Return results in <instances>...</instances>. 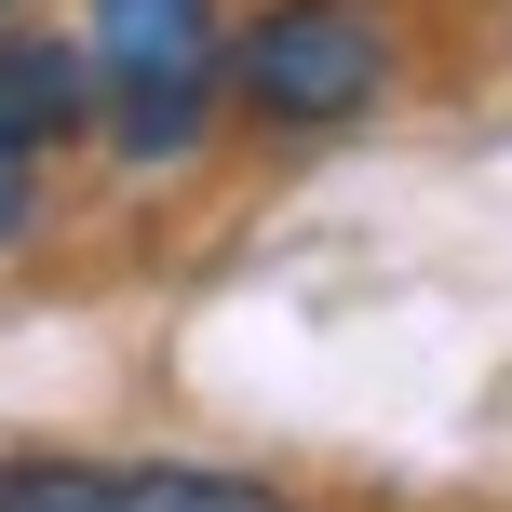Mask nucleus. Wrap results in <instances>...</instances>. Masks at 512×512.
<instances>
[{
  "label": "nucleus",
  "instance_id": "obj_3",
  "mask_svg": "<svg viewBox=\"0 0 512 512\" xmlns=\"http://www.w3.org/2000/svg\"><path fill=\"white\" fill-rule=\"evenodd\" d=\"M0 512H283L203 459H0Z\"/></svg>",
  "mask_w": 512,
  "mask_h": 512
},
{
  "label": "nucleus",
  "instance_id": "obj_5",
  "mask_svg": "<svg viewBox=\"0 0 512 512\" xmlns=\"http://www.w3.org/2000/svg\"><path fill=\"white\" fill-rule=\"evenodd\" d=\"M27 230V149H0V243Z\"/></svg>",
  "mask_w": 512,
  "mask_h": 512
},
{
  "label": "nucleus",
  "instance_id": "obj_6",
  "mask_svg": "<svg viewBox=\"0 0 512 512\" xmlns=\"http://www.w3.org/2000/svg\"><path fill=\"white\" fill-rule=\"evenodd\" d=\"M0 14H14V0H0Z\"/></svg>",
  "mask_w": 512,
  "mask_h": 512
},
{
  "label": "nucleus",
  "instance_id": "obj_2",
  "mask_svg": "<svg viewBox=\"0 0 512 512\" xmlns=\"http://www.w3.org/2000/svg\"><path fill=\"white\" fill-rule=\"evenodd\" d=\"M378 14H351V0H270V14L243 27V108L256 122H351V108H378Z\"/></svg>",
  "mask_w": 512,
  "mask_h": 512
},
{
  "label": "nucleus",
  "instance_id": "obj_4",
  "mask_svg": "<svg viewBox=\"0 0 512 512\" xmlns=\"http://www.w3.org/2000/svg\"><path fill=\"white\" fill-rule=\"evenodd\" d=\"M81 122H95V54L41 41V27H0V149H54Z\"/></svg>",
  "mask_w": 512,
  "mask_h": 512
},
{
  "label": "nucleus",
  "instance_id": "obj_1",
  "mask_svg": "<svg viewBox=\"0 0 512 512\" xmlns=\"http://www.w3.org/2000/svg\"><path fill=\"white\" fill-rule=\"evenodd\" d=\"M95 68H108L122 149L176 162L203 135V95H216V0H95Z\"/></svg>",
  "mask_w": 512,
  "mask_h": 512
}]
</instances>
